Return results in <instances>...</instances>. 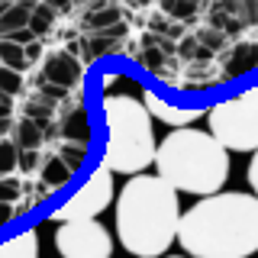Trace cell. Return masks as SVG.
<instances>
[{
    "label": "cell",
    "mask_w": 258,
    "mask_h": 258,
    "mask_svg": "<svg viewBox=\"0 0 258 258\" xmlns=\"http://www.w3.org/2000/svg\"><path fill=\"white\" fill-rule=\"evenodd\" d=\"M242 97H245V100L258 110V84H255V87H248V91H242Z\"/></svg>",
    "instance_id": "obj_26"
},
{
    "label": "cell",
    "mask_w": 258,
    "mask_h": 258,
    "mask_svg": "<svg viewBox=\"0 0 258 258\" xmlns=\"http://www.w3.org/2000/svg\"><path fill=\"white\" fill-rule=\"evenodd\" d=\"M165 258H187V255H165Z\"/></svg>",
    "instance_id": "obj_27"
},
{
    "label": "cell",
    "mask_w": 258,
    "mask_h": 258,
    "mask_svg": "<svg viewBox=\"0 0 258 258\" xmlns=\"http://www.w3.org/2000/svg\"><path fill=\"white\" fill-rule=\"evenodd\" d=\"M55 23V10L48 4H32V16H29V32L36 39H42Z\"/></svg>",
    "instance_id": "obj_18"
},
{
    "label": "cell",
    "mask_w": 258,
    "mask_h": 258,
    "mask_svg": "<svg viewBox=\"0 0 258 258\" xmlns=\"http://www.w3.org/2000/svg\"><path fill=\"white\" fill-rule=\"evenodd\" d=\"M39 181H42L48 190H58V187H64V184L71 181V171L64 168V161L58 155H45L39 161Z\"/></svg>",
    "instance_id": "obj_14"
},
{
    "label": "cell",
    "mask_w": 258,
    "mask_h": 258,
    "mask_svg": "<svg viewBox=\"0 0 258 258\" xmlns=\"http://www.w3.org/2000/svg\"><path fill=\"white\" fill-rule=\"evenodd\" d=\"M42 139H45V129L39 123H32V119H26V116L13 126V145L20 152H36L42 145Z\"/></svg>",
    "instance_id": "obj_15"
},
{
    "label": "cell",
    "mask_w": 258,
    "mask_h": 258,
    "mask_svg": "<svg viewBox=\"0 0 258 258\" xmlns=\"http://www.w3.org/2000/svg\"><path fill=\"white\" fill-rule=\"evenodd\" d=\"M0 258H39V232L26 229L0 242Z\"/></svg>",
    "instance_id": "obj_11"
},
{
    "label": "cell",
    "mask_w": 258,
    "mask_h": 258,
    "mask_svg": "<svg viewBox=\"0 0 258 258\" xmlns=\"http://www.w3.org/2000/svg\"><path fill=\"white\" fill-rule=\"evenodd\" d=\"M248 187H252V194L258 197V149L252 152V161H248Z\"/></svg>",
    "instance_id": "obj_22"
},
{
    "label": "cell",
    "mask_w": 258,
    "mask_h": 258,
    "mask_svg": "<svg viewBox=\"0 0 258 258\" xmlns=\"http://www.w3.org/2000/svg\"><path fill=\"white\" fill-rule=\"evenodd\" d=\"M20 194H23V184L16 181V177H0V204H16V200H20Z\"/></svg>",
    "instance_id": "obj_21"
},
{
    "label": "cell",
    "mask_w": 258,
    "mask_h": 258,
    "mask_svg": "<svg viewBox=\"0 0 258 258\" xmlns=\"http://www.w3.org/2000/svg\"><path fill=\"white\" fill-rule=\"evenodd\" d=\"M36 52H39L36 45H32V48H23V45H16V42H7V39H0V64H4V68L20 71V75L32 64Z\"/></svg>",
    "instance_id": "obj_13"
},
{
    "label": "cell",
    "mask_w": 258,
    "mask_h": 258,
    "mask_svg": "<svg viewBox=\"0 0 258 258\" xmlns=\"http://www.w3.org/2000/svg\"><path fill=\"white\" fill-rule=\"evenodd\" d=\"M177 242L187 258H252L258 252V197L220 190L181 213Z\"/></svg>",
    "instance_id": "obj_1"
},
{
    "label": "cell",
    "mask_w": 258,
    "mask_h": 258,
    "mask_svg": "<svg viewBox=\"0 0 258 258\" xmlns=\"http://www.w3.org/2000/svg\"><path fill=\"white\" fill-rule=\"evenodd\" d=\"M16 165H20L23 171H36V168H39L36 152H20V155H16Z\"/></svg>",
    "instance_id": "obj_23"
},
{
    "label": "cell",
    "mask_w": 258,
    "mask_h": 258,
    "mask_svg": "<svg viewBox=\"0 0 258 258\" xmlns=\"http://www.w3.org/2000/svg\"><path fill=\"white\" fill-rule=\"evenodd\" d=\"M116 236L133 258H165L177 242L181 200L158 174H136L113 200Z\"/></svg>",
    "instance_id": "obj_2"
},
{
    "label": "cell",
    "mask_w": 258,
    "mask_h": 258,
    "mask_svg": "<svg viewBox=\"0 0 258 258\" xmlns=\"http://www.w3.org/2000/svg\"><path fill=\"white\" fill-rule=\"evenodd\" d=\"M55 248L61 258H113V236L97 220L61 223L55 232Z\"/></svg>",
    "instance_id": "obj_7"
},
{
    "label": "cell",
    "mask_w": 258,
    "mask_h": 258,
    "mask_svg": "<svg viewBox=\"0 0 258 258\" xmlns=\"http://www.w3.org/2000/svg\"><path fill=\"white\" fill-rule=\"evenodd\" d=\"M210 136L226 152H255L258 149V110L242 94L226 97L207 110Z\"/></svg>",
    "instance_id": "obj_5"
},
{
    "label": "cell",
    "mask_w": 258,
    "mask_h": 258,
    "mask_svg": "<svg viewBox=\"0 0 258 258\" xmlns=\"http://www.w3.org/2000/svg\"><path fill=\"white\" fill-rule=\"evenodd\" d=\"M155 174L177 194L213 197L229 181V152L207 129H171L155 145Z\"/></svg>",
    "instance_id": "obj_3"
},
{
    "label": "cell",
    "mask_w": 258,
    "mask_h": 258,
    "mask_svg": "<svg viewBox=\"0 0 258 258\" xmlns=\"http://www.w3.org/2000/svg\"><path fill=\"white\" fill-rule=\"evenodd\" d=\"M55 155H58V158L64 161V168L75 174V171H81V168H84V161H87V145L58 139V145H55Z\"/></svg>",
    "instance_id": "obj_16"
},
{
    "label": "cell",
    "mask_w": 258,
    "mask_h": 258,
    "mask_svg": "<svg viewBox=\"0 0 258 258\" xmlns=\"http://www.w3.org/2000/svg\"><path fill=\"white\" fill-rule=\"evenodd\" d=\"M81 75H84V64H81L71 52H64V48H48L45 52V58H42V84L71 91V87H81Z\"/></svg>",
    "instance_id": "obj_8"
},
{
    "label": "cell",
    "mask_w": 258,
    "mask_h": 258,
    "mask_svg": "<svg viewBox=\"0 0 258 258\" xmlns=\"http://www.w3.org/2000/svg\"><path fill=\"white\" fill-rule=\"evenodd\" d=\"M103 142L100 165L113 174H145V168L155 165V119L142 107V100L129 94H103Z\"/></svg>",
    "instance_id": "obj_4"
},
{
    "label": "cell",
    "mask_w": 258,
    "mask_h": 258,
    "mask_svg": "<svg viewBox=\"0 0 258 258\" xmlns=\"http://www.w3.org/2000/svg\"><path fill=\"white\" fill-rule=\"evenodd\" d=\"M16 155L20 149L13 145V139H0V177H7L16 168Z\"/></svg>",
    "instance_id": "obj_20"
},
{
    "label": "cell",
    "mask_w": 258,
    "mask_h": 258,
    "mask_svg": "<svg viewBox=\"0 0 258 258\" xmlns=\"http://www.w3.org/2000/svg\"><path fill=\"white\" fill-rule=\"evenodd\" d=\"M32 4H0V39L13 36L20 29H29Z\"/></svg>",
    "instance_id": "obj_12"
},
{
    "label": "cell",
    "mask_w": 258,
    "mask_h": 258,
    "mask_svg": "<svg viewBox=\"0 0 258 258\" xmlns=\"http://www.w3.org/2000/svg\"><path fill=\"white\" fill-rule=\"evenodd\" d=\"M142 107L149 110L152 119H158V123L171 126V129H187L190 123H197L200 116H204V110L200 107H177V103H168L165 97H158L155 91H145L142 94Z\"/></svg>",
    "instance_id": "obj_9"
},
{
    "label": "cell",
    "mask_w": 258,
    "mask_h": 258,
    "mask_svg": "<svg viewBox=\"0 0 258 258\" xmlns=\"http://www.w3.org/2000/svg\"><path fill=\"white\" fill-rule=\"evenodd\" d=\"M20 91H23V75L0 64V97H7V100H10V97L20 94Z\"/></svg>",
    "instance_id": "obj_19"
},
{
    "label": "cell",
    "mask_w": 258,
    "mask_h": 258,
    "mask_svg": "<svg viewBox=\"0 0 258 258\" xmlns=\"http://www.w3.org/2000/svg\"><path fill=\"white\" fill-rule=\"evenodd\" d=\"M255 64H258V45L242 42V45H236L229 64H226V75H239V71H248V68H255Z\"/></svg>",
    "instance_id": "obj_17"
},
{
    "label": "cell",
    "mask_w": 258,
    "mask_h": 258,
    "mask_svg": "<svg viewBox=\"0 0 258 258\" xmlns=\"http://www.w3.org/2000/svg\"><path fill=\"white\" fill-rule=\"evenodd\" d=\"M10 126V100L7 97H0V129Z\"/></svg>",
    "instance_id": "obj_24"
},
{
    "label": "cell",
    "mask_w": 258,
    "mask_h": 258,
    "mask_svg": "<svg viewBox=\"0 0 258 258\" xmlns=\"http://www.w3.org/2000/svg\"><path fill=\"white\" fill-rule=\"evenodd\" d=\"M16 220V210L10 204H0V226H7V223H13Z\"/></svg>",
    "instance_id": "obj_25"
},
{
    "label": "cell",
    "mask_w": 258,
    "mask_h": 258,
    "mask_svg": "<svg viewBox=\"0 0 258 258\" xmlns=\"http://www.w3.org/2000/svg\"><path fill=\"white\" fill-rule=\"evenodd\" d=\"M113 200H116V187H113V171L103 165H97L91 174H87V181L81 184V187L71 194L68 200H64L61 207L52 210V216L48 220L52 223H81V220H97V216L103 213L107 207H113Z\"/></svg>",
    "instance_id": "obj_6"
},
{
    "label": "cell",
    "mask_w": 258,
    "mask_h": 258,
    "mask_svg": "<svg viewBox=\"0 0 258 258\" xmlns=\"http://www.w3.org/2000/svg\"><path fill=\"white\" fill-rule=\"evenodd\" d=\"M58 136L64 142H81V145H91V116L81 103H71L64 107L61 119H58Z\"/></svg>",
    "instance_id": "obj_10"
},
{
    "label": "cell",
    "mask_w": 258,
    "mask_h": 258,
    "mask_svg": "<svg viewBox=\"0 0 258 258\" xmlns=\"http://www.w3.org/2000/svg\"><path fill=\"white\" fill-rule=\"evenodd\" d=\"M255 20H258V7H255Z\"/></svg>",
    "instance_id": "obj_28"
}]
</instances>
